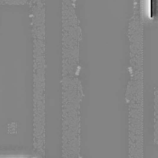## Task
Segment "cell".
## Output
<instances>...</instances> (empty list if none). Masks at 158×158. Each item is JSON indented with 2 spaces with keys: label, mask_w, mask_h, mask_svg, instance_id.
Instances as JSON below:
<instances>
[{
  "label": "cell",
  "mask_w": 158,
  "mask_h": 158,
  "mask_svg": "<svg viewBox=\"0 0 158 158\" xmlns=\"http://www.w3.org/2000/svg\"><path fill=\"white\" fill-rule=\"evenodd\" d=\"M158 15V0H150V17L155 18Z\"/></svg>",
  "instance_id": "cell-1"
}]
</instances>
